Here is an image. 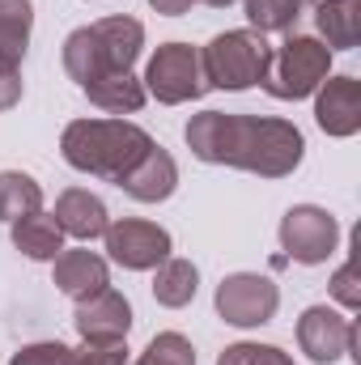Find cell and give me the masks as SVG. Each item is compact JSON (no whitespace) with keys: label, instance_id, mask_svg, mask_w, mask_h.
Instances as JSON below:
<instances>
[{"label":"cell","instance_id":"obj_16","mask_svg":"<svg viewBox=\"0 0 361 365\" xmlns=\"http://www.w3.org/2000/svg\"><path fill=\"white\" fill-rule=\"evenodd\" d=\"M81 93L90 98L98 110H106V115H136L141 106H145V81L136 77V73H106V77H93L81 86Z\"/></svg>","mask_w":361,"mask_h":365},{"label":"cell","instance_id":"obj_9","mask_svg":"<svg viewBox=\"0 0 361 365\" xmlns=\"http://www.w3.org/2000/svg\"><path fill=\"white\" fill-rule=\"evenodd\" d=\"M217 314L230 327H264L272 323L276 306H280V289L272 276L260 272H230L217 284Z\"/></svg>","mask_w":361,"mask_h":365},{"label":"cell","instance_id":"obj_15","mask_svg":"<svg viewBox=\"0 0 361 365\" xmlns=\"http://www.w3.org/2000/svg\"><path fill=\"white\" fill-rule=\"evenodd\" d=\"M56 225L68 234V238H77V242H93V238H102V230L111 225V217H106V204L86 191V187H68V191H60V200H56Z\"/></svg>","mask_w":361,"mask_h":365},{"label":"cell","instance_id":"obj_27","mask_svg":"<svg viewBox=\"0 0 361 365\" xmlns=\"http://www.w3.org/2000/svg\"><path fill=\"white\" fill-rule=\"evenodd\" d=\"M332 297L345 306V310H357L361 306V289H357V268L353 264H340L332 276Z\"/></svg>","mask_w":361,"mask_h":365},{"label":"cell","instance_id":"obj_25","mask_svg":"<svg viewBox=\"0 0 361 365\" xmlns=\"http://www.w3.org/2000/svg\"><path fill=\"white\" fill-rule=\"evenodd\" d=\"M68 365H128V340H111V344H86L68 353Z\"/></svg>","mask_w":361,"mask_h":365},{"label":"cell","instance_id":"obj_6","mask_svg":"<svg viewBox=\"0 0 361 365\" xmlns=\"http://www.w3.org/2000/svg\"><path fill=\"white\" fill-rule=\"evenodd\" d=\"M145 93H153L162 106H179V102H195L208 93V77L200 64V47L191 43H162L149 56L145 68Z\"/></svg>","mask_w":361,"mask_h":365},{"label":"cell","instance_id":"obj_21","mask_svg":"<svg viewBox=\"0 0 361 365\" xmlns=\"http://www.w3.org/2000/svg\"><path fill=\"white\" fill-rule=\"evenodd\" d=\"M43 208V187L21 170H0V221H21Z\"/></svg>","mask_w":361,"mask_h":365},{"label":"cell","instance_id":"obj_26","mask_svg":"<svg viewBox=\"0 0 361 365\" xmlns=\"http://www.w3.org/2000/svg\"><path fill=\"white\" fill-rule=\"evenodd\" d=\"M68 344H60V340H39V344H26V349H17L9 365H68Z\"/></svg>","mask_w":361,"mask_h":365},{"label":"cell","instance_id":"obj_28","mask_svg":"<svg viewBox=\"0 0 361 365\" xmlns=\"http://www.w3.org/2000/svg\"><path fill=\"white\" fill-rule=\"evenodd\" d=\"M21 64L17 60H4L0 56V110H13L21 102Z\"/></svg>","mask_w":361,"mask_h":365},{"label":"cell","instance_id":"obj_22","mask_svg":"<svg viewBox=\"0 0 361 365\" xmlns=\"http://www.w3.org/2000/svg\"><path fill=\"white\" fill-rule=\"evenodd\" d=\"M255 34H293L302 17V0H243Z\"/></svg>","mask_w":361,"mask_h":365},{"label":"cell","instance_id":"obj_2","mask_svg":"<svg viewBox=\"0 0 361 365\" xmlns=\"http://www.w3.org/2000/svg\"><path fill=\"white\" fill-rule=\"evenodd\" d=\"M158 140L128 123V119H73L60 136V158L93 179H106L119 187V179L153 149Z\"/></svg>","mask_w":361,"mask_h":365},{"label":"cell","instance_id":"obj_12","mask_svg":"<svg viewBox=\"0 0 361 365\" xmlns=\"http://www.w3.org/2000/svg\"><path fill=\"white\" fill-rule=\"evenodd\" d=\"M315 123L336 136L349 140L361 132V81L357 77H327L315 90Z\"/></svg>","mask_w":361,"mask_h":365},{"label":"cell","instance_id":"obj_13","mask_svg":"<svg viewBox=\"0 0 361 365\" xmlns=\"http://www.w3.org/2000/svg\"><path fill=\"white\" fill-rule=\"evenodd\" d=\"M175 187H179V166H175V158H171L162 145H153V149L119 179V191L132 195L136 204H162V200L175 195Z\"/></svg>","mask_w":361,"mask_h":365},{"label":"cell","instance_id":"obj_7","mask_svg":"<svg viewBox=\"0 0 361 365\" xmlns=\"http://www.w3.org/2000/svg\"><path fill=\"white\" fill-rule=\"evenodd\" d=\"M280 247H285V255L293 259V264H306V268H315V264H327L332 255H336V247H340V225H336V217L327 212V208H319V204H293L285 217H280Z\"/></svg>","mask_w":361,"mask_h":365},{"label":"cell","instance_id":"obj_14","mask_svg":"<svg viewBox=\"0 0 361 365\" xmlns=\"http://www.w3.org/2000/svg\"><path fill=\"white\" fill-rule=\"evenodd\" d=\"M51 268H56V289L64 293V297H73V302H86L93 293H102L106 284H111V268H106V259L98 255V251H86V247H77V251H60L56 259H51Z\"/></svg>","mask_w":361,"mask_h":365},{"label":"cell","instance_id":"obj_20","mask_svg":"<svg viewBox=\"0 0 361 365\" xmlns=\"http://www.w3.org/2000/svg\"><path fill=\"white\" fill-rule=\"evenodd\" d=\"M30 30H34V4L30 0H0V56L17 60L30 47Z\"/></svg>","mask_w":361,"mask_h":365},{"label":"cell","instance_id":"obj_10","mask_svg":"<svg viewBox=\"0 0 361 365\" xmlns=\"http://www.w3.org/2000/svg\"><path fill=\"white\" fill-rule=\"evenodd\" d=\"M298 344L315 365H332L340 357H361L357 353V323L345 319L332 306H306L298 319Z\"/></svg>","mask_w":361,"mask_h":365},{"label":"cell","instance_id":"obj_18","mask_svg":"<svg viewBox=\"0 0 361 365\" xmlns=\"http://www.w3.org/2000/svg\"><path fill=\"white\" fill-rule=\"evenodd\" d=\"M13 247L26 255V259H34V264H51L60 251H64V230L56 225V217L51 212H30V217H21V221H13Z\"/></svg>","mask_w":361,"mask_h":365},{"label":"cell","instance_id":"obj_8","mask_svg":"<svg viewBox=\"0 0 361 365\" xmlns=\"http://www.w3.org/2000/svg\"><path fill=\"white\" fill-rule=\"evenodd\" d=\"M102 242H106V255L128 268V272H153L162 259H171L175 242H171V230H162L158 221H141V217H119L102 230Z\"/></svg>","mask_w":361,"mask_h":365},{"label":"cell","instance_id":"obj_30","mask_svg":"<svg viewBox=\"0 0 361 365\" xmlns=\"http://www.w3.org/2000/svg\"><path fill=\"white\" fill-rule=\"evenodd\" d=\"M195 4H208V9H230L234 0H195Z\"/></svg>","mask_w":361,"mask_h":365},{"label":"cell","instance_id":"obj_23","mask_svg":"<svg viewBox=\"0 0 361 365\" xmlns=\"http://www.w3.org/2000/svg\"><path fill=\"white\" fill-rule=\"evenodd\" d=\"M132 365H195V349H191V340L179 336V331H158L149 340V349Z\"/></svg>","mask_w":361,"mask_h":365},{"label":"cell","instance_id":"obj_1","mask_svg":"<svg viewBox=\"0 0 361 365\" xmlns=\"http://www.w3.org/2000/svg\"><path fill=\"white\" fill-rule=\"evenodd\" d=\"M183 140L191 158L208 166H234L260 179H285L302 166L306 140L298 123L276 115H230V110H200L187 119Z\"/></svg>","mask_w":361,"mask_h":365},{"label":"cell","instance_id":"obj_19","mask_svg":"<svg viewBox=\"0 0 361 365\" xmlns=\"http://www.w3.org/2000/svg\"><path fill=\"white\" fill-rule=\"evenodd\" d=\"M153 272H158L153 276V297H158V306H166V310L191 306V297H195V289H200V268H195L191 259L171 255V259H162Z\"/></svg>","mask_w":361,"mask_h":365},{"label":"cell","instance_id":"obj_11","mask_svg":"<svg viewBox=\"0 0 361 365\" xmlns=\"http://www.w3.org/2000/svg\"><path fill=\"white\" fill-rule=\"evenodd\" d=\"M73 327L86 344H111V340H128L132 331V306L119 289H102L86 302H77L73 310Z\"/></svg>","mask_w":361,"mask_h":365},{"label":"cell","instance_id":"obj_3","mask_svg":"<svg viewBox=\"0 0 361 365\" xmlns=\"http://www.w3.org/2000/svg\"><path fill=\"white\" fill-rule=\"evenodd\" d=\"M141 47H145V26L136 17L128 13L98 17L93 26H81L64 38V73L77 86L106 73H132V64L141 60Z\"/></svg>","mask_w":361,"mask_h":365},{"label":"cell","instance_id":"obj_17","mask_svg":"<svg viewBox=\"0 0 361 365\" xmlns=\"http://www.w3.org/2000/svg\"><path fill=\"white\" fill-rule=\"evenodd\" d=\"M315 26L327 51H349L361 43V0H319Z\"/></svg>","mask_w":361,"mask_h":365},{"label":"cell","instance_id":"obj_5","mask_svg":"<svg viewBox=\"0 0 361 365\" xmlns=\"http://www.w3.org/2000/svg\"><path fill=\"white\" fill-rule=\"evenodd\" d=\"M327 77H332V51L323 47V38H315V34H289L272 51L264 90L272 98H280V102H298V98H310Z\"/></svg>","mask_w":361,"mask_h":365},{"label":"cell","instance_id":"obj_24","mask_svg":"<svg viewBox=\"0 0 361 365\" xmlns=\"http://www.w3.org/2000/svg\"><path fill=\"white\" fill-rule=\"evenodd\" d=\"M217 365H293V357L285 353V349H276V344H251V340H238V344H230Z\"/></svg>","mask_w":361,"mask_h":365},{"label":"cell","instance_id":"obj_29","mask_svg":"<svg viewBox=\"0 0 361 365\" xmlns=\"http://www.w3.org/2000/svg\"><path fill=\"white\" fill-rule=\"evenodd\" d=\"M149 4H153V9H158L162 17H183V13H187V9H191L195 0H149Z\"/></svg>","mask_w":361,"mask_h":365},{"label":"cell","instance_id":"obj_4","mask_svg":"<svg viewBox=\"0 0 361 365\" xmlns=\"http://www.w3.org/2000/svg\"><path fill=\"white\" fill-rule=\"evenodd\" d=\"M200 64H204L208 90L238 93V90H251V86H264L272 64V47L255 30H225L200 51Z\"/></svg>","mask_w":361,"mask_h":365}]
</instances>
